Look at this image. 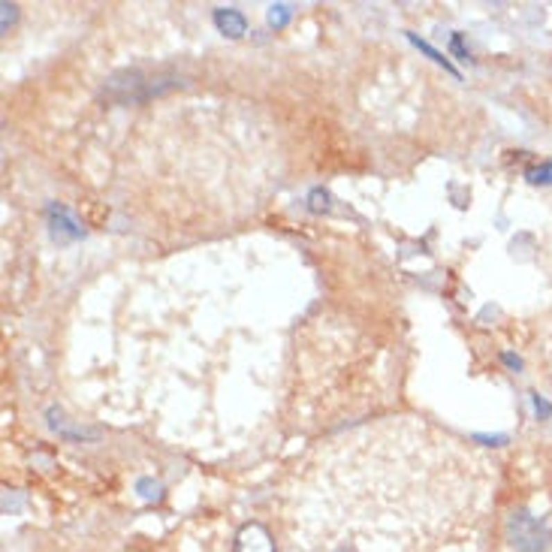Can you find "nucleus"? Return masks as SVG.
Returning a JSON list of instances; mask_svg holds the SVG:
<instances>
[{
  "mask_svg": "<svg viewBox=\"0 0 552 552\" xmlns=\"http://www.w3.org/2000/svg\"><path fill=\"white\" fill-rule=\"evenodd\" d=\"M528 181H534V184H549L552 181V163H543V166H537V169H528Z\"/></svg>",
  "mask_w": 552,
  "mask_h": 552,
  "instance_id": "obj_5",
  "label": "nucleus"
},
{
  "mask_svg": "<svg viewBox=\"0 0 552 552\" xmlns=\"http://www.w3.org/2000/svg\"><path fill=\"white\" fill-rule=\"evenodd\" d=\"M534 408H537L540 417H549V413H552V404L546 399H540V395H534Z\"/></svg>",
  "mask_w": 552,
  "mask_h": 552,
  "instance_id": "obj_6",
  "label": "nucleus"
},
{
  "mask_svg": "<svg viewBox=\"0 0 552 552\" xmlns=\"http://www.w3.org/2000/svg\"><path fill=\"white\" fill-rule=\"evenodd\" d=\"M356 444L302 486L284 552H486L483 492L444 441Z\"/></svg>",
  "mask_w": 552,
  "mask_h": 552,
  "instance_id": "obj_1",
  "label": "nucleus"
},
{
  "mask_svg": "<svg viewBox=\"0 0 552 552\" xmlns=\"http://www.w3.org/2000/svg\"><path fill=\"white\" fill-rule=\"evenodd\" d=\"M287 19V6H272V24H281Z\"/></svg>",
  "mask_w": 552,
  "mask_h": 552,
  "instance_id": "obj_7",
  "label": "nucleus"
},
{
  "mask_svg": "<svg viewBox=\"0 0 552 552\" xmlns=\"http://www.w3.org/2000/svg\"><path fill=\"white\" fill-rule=\"evenodd\" d=\"M504 362H507V365H510V368H519V365H522V362H519V359H516V356H513V353H504Z\"/></svg>",
  "mask_w": 552,
  "mask_h": 552,
  "instance_id": "obj_8",
  "label": "nucleus"
},
{
  "mask_svg": "<svg viewBox=\"0 0 552 552\" xmlns=\"http://www.w3.org/2000/svg\"><path fill=\"white\" fill-rule=\"evenodd\" d=\"M214 21H218V28L227 31L230 37H241V31H245V19H241L236 10H218Z\"/></svg>",
  "mask_w": 552,
  "mask_h": 552,
  "instance_id": "obj_4",
  "label": "nucleus"
},
{
  "mask_svg": "<svg viewBox=\"0 0 552 552\" xmlns=\"http://www.w3.org/2000/svg\"><path fill=\"white\" fill-rule=\"evenodd\" d=\"M236 552H275V540L260 522H251L239 531Z\"/></svg>",
  "mask_w": 552,
  "mask_h": 552,
  "instance_id": "obj_2",
  "label": "nucleus"
},
{
  "mask_svg": "<svg viewBox=\"0 0 552 552\" xmlns=\"http://www.w3.org/2000/svg\"><path fill=\"white\" fill-rule=\"evenodd\" d=\"M513 528H516V546L525 549V552H537L543 546V528L540 522L528 519V516H513Z\"/></svg>",
  "mask_w": 552,
  "mask_h": 552,
  "instance_id": "obj_3",
  "label": "nucleus"
}]
</instances>
